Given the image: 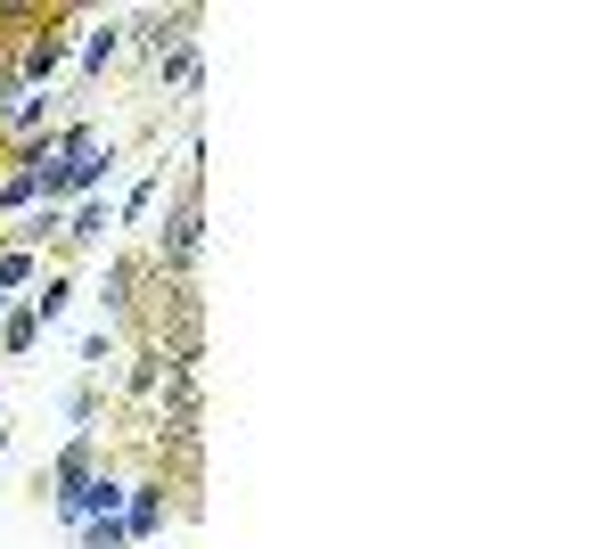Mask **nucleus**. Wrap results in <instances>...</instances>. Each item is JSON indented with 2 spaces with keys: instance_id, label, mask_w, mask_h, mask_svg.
I'll return each mask as SVG.
<instances>
[{
  "instance_id": "1",
  "label": "nucleus",
  "mask_w": 615,
  "mask_h": 549,
  "mask_svg": "<svg viewBox=\"0 0 615 549\" xmlns=\"http://www.w3.org/2000/svg\"><path fill=\"white\" fill-rule=\"evenodd\" d=\"M197 239H205V214H197V181H189L181 197L165 205V221H156V271H165V279H189Z\"/></svg>"
},
{
  "instance_id": "2",
  "label": "nucleus",
  "mask_w": 615,
  "mask_h": 549,
  "mask_svg": "<svg viewBox=\"0 0 615 549\" xmlns=\"http://www.w3.org/2000/svg\"><path fill=\"white\" fill-rule=\"evenodd\" d=\"M57 58H66V34H41V41H34V50H25V58H17V82H41V74H50V66H57Z\"/></svg>"
},
{
  "instance_id": "3",
  "label": "nucleus",
  "mask_w": 615,
  "mask_h": 549,
  "mask_svg": "<svg viewBox=\"0 0 615 549\" xmlns=\"http://www.w3.org/2000/svg\"><path fill=\"white\" fill-rule=\"evenodd\" d=\"M57 484H66V500H75L82 484H91V435H75V443H66V459H57Z\"/></svg>"
},
{
  "instance_id": "4",
  "label": "nucleus",
  "mask_w": 615,
  "mask_h": 549,
  "mask_svg": "<svg viewBox=\"0 0 615 549\" xmlns=\"http://www.w3.org/2000/svg\"><path fill=\"white\" fill-rule=\"evenodd\" d=\"M131 288H140V263H107V311H131V304H140V295H131Z\"/></svg>"
},
{
  "instance_id": "5",
  "label": "nucleus",
  "mask_w": 615,
  "mask_h": 549,
  "mask_svg": "<svg viewBox=\"0 0 615 549\" xmlns=\"http://www.w3.org/2000/svg\"><path fill=\"white\" fill-rule=\"evenodd\" d=\"M156 525H165V493H156V484H149V493L131 500V516H124V533H156Z\"/></svg>"
},
{
  "instance_id": "6",
  "label": "nucleus",
  "mask_w": 615,
  "mask_h": 549,
  "mask_svg": "<svg viewBox=\"0 0 615 549\" xmlns=\"http://www.w3.org/2000/svg\"><path fill=\"white\" fill-rule=\"evenodd\" d=\"M115 50H124V25H99V34H91V50H82V66H115Z\"/></svg>"
},
{
  "instance_id": "7",
  "label": "nucleus",
  "mask_w": 615,
  "mask_h": 549,
  "mask_svg": "<svg viewBox=\"0 0 615 549\" xmlns=\"http://www.w3.org/2000/svg\"><path fill=\"white\" fill-rule=\"evenodd\" d=\"M82 541H91V549H124L131 533H124V516H107V525H82Z\"/></svg>"
},
{
  "instance_id": "8",
  "label": "nucleus",
  "mask_w": 615,
  "mask_h": 549,
  "mask_svg": "<svg viewBox=\"0 0 615 549\" xmlns=\"http://www.w3.org/2000/svg\"><path fill=\"white\" fill-rule=\"evenodd\" d=\"M34 336H41V320H34V311H17V320H9V353H25Z\"/></svg>"
}]
</instances>
